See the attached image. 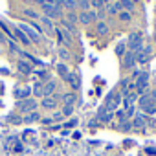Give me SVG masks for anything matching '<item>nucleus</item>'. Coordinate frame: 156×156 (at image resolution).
<instances>
[{
  "label": "nucleus",
  "instance_id": "423d86ee",
  "mask_svg": "<svg viewBox=\"0 0 156 156\" xmlns=\"http://www.w3.org/2000/svg\"><path fill=\"white\" fill-rule=\"evenodd\" d=\"M17 108H19V110H24V112L33 110V108H35V101L28 98L26 101H19V103H17Z\"/></svg>",
  "mask_w": 156,
  "mask_h": 156
},
{
  "label": "nucleus",
  "instance_id": "7ed1b4c3",
  "mask_svg": "<svg viewBox=\"0 0 156 156\" xmlns=\"http://www.w3.org/2000/svg\"><path fill=\"white\" fill-rule=\"evenodd\" d=\"M143 42H141V35L140 33H132L130 37H129V48H130V51L132 53H138L143 46H141Z\"/></svg>",
  "mask_w": 156,
  "mask_h": 156
},
{
  "label": "nucleus",
  "instance_id": "6ab92c4d",
  "mask_svg": "<svg viewBox=\"0 0 156 156\" xmlns=\"http://www.w3.org/2000/svg\"><path fill=\"white\" fill-rule=\"evenodd\" d=\"M98 31H99V33H107V31H108L107 24H105V22H98Z\"/></svg>",
  "mask_w": 156,
  "mask_h": 156
},
{
  "label": "nucleus",
  "instance_id": "f257e3e1",
  "mask_svg": "<svg viewBox=\"0 0 156 156\" xmlns=\"http://www.w3.org/2000/svg\"><path fill=\"white\" fill-rule=\"evenodd\" d=\"M46 17H51V19H57L61 17V2H48V0H44V2H41Z\"/></svg>",
  "mask_w": 156,
  "mask_h": 156
},
{
  "label": "nucleus",
  "instance_id": "412c9836",
  "mask_svg": "<svg viewBox=\"0 0 156 156\" xmlns=\"http://www.w3.org/2000/svg\"><path fill=\"white\" fill-rule=\"evenodd\" d=\"M121 8H125V9H132V8H134V2H130V0H125V2H121Z\"/></svg>",
  "mask_w": 156,
  "mask_h": 156
},
{
  "label": "nucleus",
  "instance_id": "9b49d317",
  "mask_svg": "<svg viewBox=\"0 0 156 156\" xmlns=\"http://www.w3.org/2000/svg\"><path fill=\"white\" fill-rule=\"evenodd\" d=\"M53 90H55V83L50 81V83H46V87L42 88V96H44V98H50V94H51Z\"/></svg>",
  "mask_w": 156,
  "mask_h": 156
},
{
  "label": "nucleus",
  "instance_id": "20e7f679",
  "mask_svg": "<svg viewBox=\"0 0 156 156\" xmlns=\"http://www.w3.org/2000/svg\"><path fill=\"white\" fill-rule=\"evenodd\" d=\"M147 83H149V73H147V72L138 73V79H136V90H138V92H143V90L147 88Z\"/></svg>",
  "mask_w": 156,
  "mask_h": 156
},
{
  "label": "nucleus",
  "instance_id": "0eeeda50",
  "mask_svg": "<svg viewBox=\"0 0 156 156\" xmlns=\"http://www.w3.org/2000/svg\"><path fill=\"white\" fill-rule=\"evenodd\" d=\"M149 55H151V48H149V46H147V48H141V50L136 53V61H140V62H147Z\"/></svg>",
  "mask_w": 156,
  "mask_h": 156
},
{
  "label": "nucleus",
  "instance_id": "9d476101",
  "mask_svg": "<svg viewBox=\"0 0 156 156\" xmlns=\"http://www.w3.org/2000/svg\"><path fill=\"white\" fill-rule=\"evenodd\" d=\"M19 70H20L22 73H31V72H33L31 64H30V62H26V61H19Z\"/></svg>",
  "mask_w": 156,
  "mask_h": 156
},
{
  "label": "nucleus",
  "instance_id": "2eb2a0df",
  "mask_svg": "<svg viewBox=\"0 0 156 156\" xmlns=\"http://www.w3.org/2000/svg\"><path fill=\"white\" fill-rule=\"evenodd\" d=\"M15 98H30V88H15Z\"/></svg>",
  "mask_w": 156,
  "mask_h": 156
},
{
  "label": "nucleus",
  "instance_id": "4be33fe9",
  "mask_svg": "<svg viewBox=\"0 0 156 156\" xmlns=\"http://www.w3.org/2000/svg\"><path fill=\"white\" fill-rule=\"evenodd\" d=\"M61 6H66V8H75L77 2H72V0H64V2H61Z\"/></svg>",
  "mask_w": 156,
  "mask_h": 156
},
{
  "label": "nucleus",
  "instance_id": "dca6fc26",
  "mask_svg": "<svg viewBox=\"0 0 156 156\" xmlns=\"http://www.w3.org/2000/svg\"><path fill=\"white\" fill-rule=\"evenodd\" d=\"M73 105H75V98L72 94L64 96V107H73Z\"/></svg>",
  "mask_w": 156,
  "mask_h": 156
},
{
  "label": "nucleus",
  "instance_id": "393cba45",
  "mask_svg": "<svg viewBox=\"0 0 156 156\" xmlns=\"http://www.w3.org/2000/svg\"><path fill=\"white\" fill-rule=\"evenodd\" d=\"M64 26H66V30L70 31V33H73L75 30H73V26H72V22H68V20H64Z\"/></svg>",
  "mask_w": 156,
  "mask_h": 156
},
{
  "label": "nucleus",
  "instance_id": "aec40b11",
  "mask_svg": "<svg viewBox=\"0 0 156 156\" xmlns=\"http://www.w3.org/2000/svg\"><path fill=\"white\" fill-rule=\"evenodd\" d=\"M59 55H61L62 59H70V53H68L66 48H59Z\"/></svg>",
  "mask_w": 156,
  "mask_h": 156
},
{
  "label": "nucleus",
  "instance_id": "cd10ccee",
  "mask_svg": "<svg viewBox=\"0 0 156 156\" xmlns=\"http://www.w3.org/2000/svg\"><path fill=\"white\" fill-rule=\"evenodd\" d=\"M37 118H39L37 114H31V116H28V118H26V121H33V119H37Z\"/></svg>",
  "mask_w": 156,
  "mask_h": 156
},
{
  "label": "nucleus",
  "instance_id": "f03ea898",
  "mask_svg": "<svg viewBox=\"0 0 156 156\" xmlns=\"http://www.w3.org/2000/svg\"><path fill=\"white\" fill-rule=\"evenodd\" d=\"M140 105H141V108H143L147 114H154V112H156V105H154L152 96H143V98H140Z\"/></svg>",
  "mask_w": 156,
  "mask_h": 156
},
{
  "label": "nucleus",
  "instance_id": "4468645a",
  "mask_svg": "<svg viewBox=\"0 0 156 156\" xmlns=\"http://www.w3.org/2000/svg\"><path fill=\"white\" fill-rule=\"evenodd\" d=\"M66 81H68V83H70L73 88H77V87H79V77H77V75H73V73H68Z\"/></svg>",
  "mask_w": 156,
  "mask_h": 156
},
{
  "label": "nucleus",
  "instance_id": "b1692460",
  "mask_svg": "<svg viewBox=\"0 0 156 156\" xmlns=\"http://www.w3.org/2000/svg\"><path fill=\"white\" fill-rule=\"evenodd\" d=\"M123 50H125V44H123V42H119V44H118V48H116V53L123 55Z\"/></svg>",
  "mask_w": 156,
  "mask_h": 156
},
{
  "label": "nucleus",
  "instance_id": "a878e982",
  "mask_svg": "<svg viewBox=\"0 0 156 156\" xmlns=\"http://www.w3.org/2000/svg\"><path fill=\"white\" fill-rule=\"evenodd\" d=\"M33 92H35L37 96H42V88H41V85H37V87L33 88Z\"/></svg>",
  "mask_w": 156,
  "mask_h": 156
},
{
  "label": "nucleus",
  "instance_id": "bb28decb",
  "mask_svg": "<svg viewBox=\"0 0 156 156\" xmlns=\"http://www.w3.org/2000/svg\"><path fill=\"white\" fill-rule=\"evenodd\" d=\"M77 6H81V8H88L90 2H87V0H83V2H77Z\"/></svg>",
  "mask_w": 156,
  "mask_h": 156
},
{
  "label": "nucleus",
  "instance_id": "5701e85b",
  "mask_svg": "<svg viewBox=\"0 0 156 156\" xmlns=\"http://www.w3.org/2000/svg\"><path fill=\"white\" fill-rule=\"evenodd\" d=\"M62 114H64V116H72V114H73V107H64V108H62Z\"/></svg>",
  "mask_w": 156,
  "mask_h": 156
},
{
  "label": "nucleus",
  "instance_id": "f8f14e48",
  "mask_svg": "<svg viewBox=\"0 0 156 156\" xmlns=\"http://www.w3.org/2000/svg\"><path fill=\"white\" fill-rule=\"evenodd\" d=\"M55 105H57V99L55 98H44L42 99V107L44 108H53Z\"/></svg>",
  "mask_w": 156,
  "mask_h": 156
},
{
  "label": "nucleus",
  "instance_id": "ddd939ff",
  "mask_svg": "<svg viewBox=\"0 0 156 156\" xmlns=\"http://www.w3.org/2000/svg\"><path fill=\"white\" fill-rule=\"evenodd\" d=\"M145 125H147V119H145V116L138 114V116L134 118V127H140V129H143Z\"/></svg>",
  "mask_w": 156,
  "mask_h": 156
},
{
  "label": "nucleus",
  "instance_id": "39448f33",
  "mask_svg": "<svg viewBox=\"0 0 156 156\" xmlns=\"http://www.w3.org/2000/svg\"><path fill=\"white\" fill-rule=\"evenodd\" d=\"M20 30H22V31H24V35H26V37H30L31 41H41V35H39V33H37V31H35L30 24L20 22Z\"/></svg>",
  "mask_w": 156,
  "mask_h": 156
},
{
  "label": "nucleus",
  "instance_id": "1a4fd4ad",
  "mask_svg": "<svg viewBox=\"0 0 156 156\" xmlns=\"http://www.w3.org/2000/svg\"><path fill=\"white\" fill-rule=\"evenodd\" d=\"M94 19H96L94 13H81V15H79V22H81V24H88V22H92Z\"/></svg>",
  "mask_w": 156,
  "mask_h": 156
},
{
  "label": "nucleus",
  "instance_id": "a211bd4d",
  "mask_svg": "<svg viewBox=\"0 0 156 156\" xmlns=\"http://www.w3.org/2000/svg\"><path fill=\"white\" fill-rule=\"evenodd\" d=\"M42 22L46 24V28H48L50 31L53 30V22H51V19H50V17H44V19H42Z\"/></svg>",
  "mask_w": 156,
  "mask_h": 156
},
{
  "label": "nucleus",
  "instance_id": "c85d7f7f",
  "mask_svg": "<svg viewBox=\"0 0 156 156\" xmlns=\"http://www.w3.org/2000/svg\"><path fill=\"white\" fill-rule=\"evenodd\" d=\"M121 19H123V20H130V15H129V13H121Z\"/></svg>",
  "mask_w": 156,
  "mask_h": 156
},
{
  "label": "nucleus",
  "instance_id": "6e6552de",
  "mask_svg": "<svg viewBox=\"0 0 156 156\" xmlns=\"http://www.w3.org/2000/svg\"><path fill=\"white\" fill-rule=\"evenodd\" d=\"M134 62H136V53H132V51L125 53V59H123V66H125V68H132V66H134Z\"/></svg>",
  "mask_w": 156,
  "mask_h": 156
},
{
  "label": "nucleus",
  "instance_id": "f3484780",
  "mask_svg": "<svg viewBox=\"0 0 156 156\" xmlns=\"http://www.w3.org/2000/svg\"><path fill=\"white\" fill-rule=\"evenodd\" d=\"M57 72H59V75H62V77H64V79L68 77V73H70V72H68V68H66L64 64H59V66H57Z\"/></svg>",
  "mask_w": 156,
  "mask_h": 156
}]
</instances>
